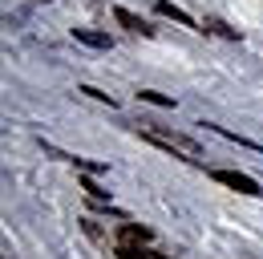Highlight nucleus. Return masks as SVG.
Listing matches in <instances>:
<instances>
[{"mask_svg": "<svg viewBox=\"0 0 263 259\" xmlns=\"http://www.w3.org/2000/svg\"><path fill=\"white\" fill-rule=\"evenodd\" d=\"M114 16H118V25L126 32H134V36H154V29H150V21H142L138 12H130V8H114Z\"/></svg>", "mask_w": 263, "mask_h": 259, "instance_id": "obj_3", "label": "nucleus"}, {"mask_svg": "<svg viewBox=\"0 0 263 259\" xmlns=\"http://www.w3.org/2000/svg\"><path fill=\"white\" fill-rule=\"evenodd\" d=\"M202 32L223 36V41H239V29H231L227 21H219V16H206V21H202Z\"/></svg>", "mask_w": 263, "mask_h": 259, "instance_id": "obj_6", "label": "nucleus"}, {"mask_svg": "<svg viewBox=\"0 0 263 259\" xmlns=\"http://www.w3.org/2000/svg\"><path fill=\"white\" fill-rule=\"evenodd\" d=\"M85 231H89V239H101V227L93 223V219H85Z\"/></svg>", "mask_w": 263, "mask_h": 259, "instance_id": "obj_12", "label": "nucleus"}, {"mask_svg": "<svg viewBox=\"0 0 263 259\" xmlns=\"http://www.w3.org/2000/svg\"><path fill=\"white\" fill-rule=\"evenodd\" d=\"M114 255H118V259H154L146 247H138V243H118V247H114Z\"/></svg>", "mask_w": 263, "mask_h": 259, "instance_id": "obj_8", "label": "nucleus"}, {"mask_svg": "<svg viewBox=\"0 0 263 259\" xmlns=\"http://www.w3.org/2000/svg\"><path fill=\"white\" fill-rule=\"evenodd\" d=\"M154 8H158V16H170V21H178V25H186V29H195V21H191V12H182L178 4H170V0H158Z\"/></svg>", "mask_w": 263, "mask_h": 259, "instance_id": "obj_7", "label": "nucleus"}, {"mask_svg": "<svg viewBox=\"0 0 263 259\" xmlns=\"http://www.w3.org/2000/svg\"><path fill=\"white\" fill-rule=\"evenodd\" d=\"M77 94L93 97V101H101V105H109V109H114V105H118V101H114V97H109V94H101L98 85H77Z\"/></svg>", "mask_w": 263, "mask_h": 259, "instance_id": "obj_10", "label": "nucleus"}, {"mask_svg": "<svg viewBox=\"0 0 263 259\" xmlns=\"http://www.w3.org/2000/svg\"><path fill=\"white\" fill-rule=\"evenodd\" d=\"M211 178H215L219 187H227V191L247 194V198H259V194H263V187L251 178V174H243V170H211Z\"/></svg>", "mask_w": 263, "mask_h": 259, "instance_id": "obj_2", "label": "nucleus"}, {"mask_svg": "<svg viewBox=\"0 0 263 259\" xmlns=\"http://www.w3.org/2000/svg\"><path fill=\"white\" fill-rule=\"evenodd\" d=\"M73 41H81V45H89V49H114L109 32H98V29H73Z\"/></svg>", "mask_w": 263, "mask_h": 259, "instance_id": "obj_5", "label": "nucleus"}, {"mask_svg": "<svg viewBox=\"0 0 263 259\" xmlns=\"http://www.w3.org/2000/svg\"><path fill=\"white\" fill-rule=\"evenodd\" d=\"M81 191L89 194V202H101V207H109V191H101L93 178H81Z\"/></svg>", "mask_w": 263, "mask_h": 259, "instance_id": "obj_9", "label": "nucleus"}, {"mask_svg": "<svg viewBox=\"0 0 263 259\" xmlns=\"http://www.w3.org/2000/svg\"><path fill=\"white\" fill-rule=\"evenodd\" d=\"M118 243H138V247H146V243H150V227L122 223V227H118Z\"/></svg>", "mask_w": 263, "mask_h": 259, "instance_id": "obj_4", "label": "nucleus"}, {"mask_svg": "<svg viewBox=\"0 0 263 259\" xmlns=\"http://www.w3.org/2000/svg\"><path fill=\"white\" fill-rule=\"evenodd\" d=\"M142 101H150V105H166V109H170V105H174V97H166V94H158V89H142Z\"/></svg>", "mask_w": 263, "mask_h": 259, "instance_id": "obj_11", "label": "nucleus"}, {"mask_svg": "<svg viewBox=\"0 0 263 259\" xmlns=\"http://www.w3.org/2000/svg\"><path fill=\"white\" fill-rule=\"evenodd\" d=\"M154 146H162V150H170V154H182V158L191 162V158H198L202 154V146H198L191 134H178V130H162V126H146L142 130Z\"/></svg>", "mask_w": 263, "mask_h": 259, "instance_id": "obj_1", "label": "nucleus"}]
</instances>
